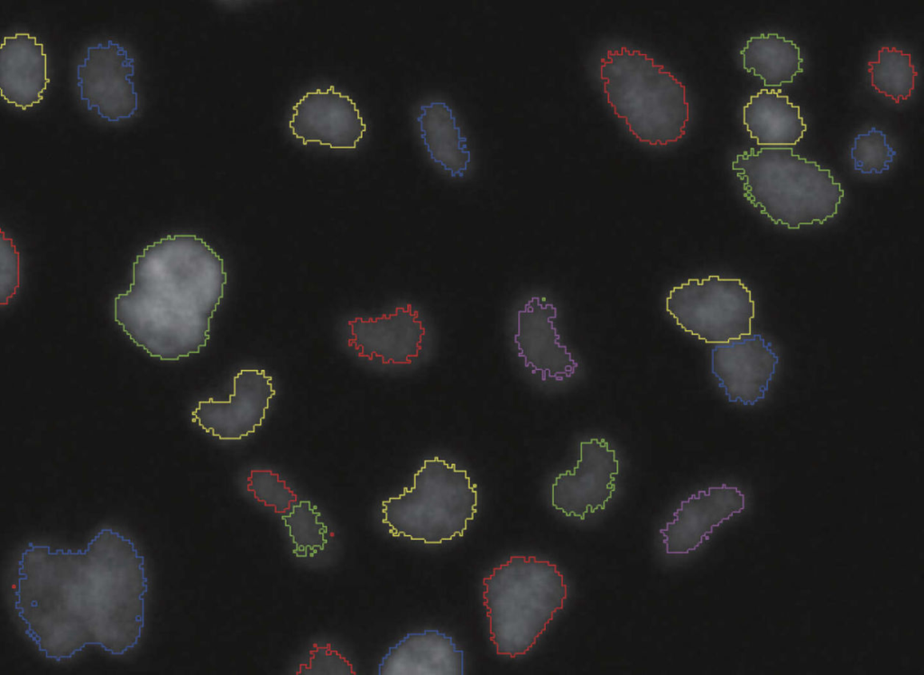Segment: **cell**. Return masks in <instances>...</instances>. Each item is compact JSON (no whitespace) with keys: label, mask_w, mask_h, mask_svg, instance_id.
<instances>
[{"label":"cell","mask_w":924,"mask_h":675,"mask_svg":"<svg viewBox=\"0 0 924 675\" xmlns=\"http://www.w3.org/2000/svg\"><path fill=\"white\" fill-rule=\"evenodd\" d=\"M14 609L26 635L60 661L87 645L113 655L134 648L144 627V557L134 541L104 528L85 550L30 542L20 556Z\"/></svg>","instance_id":"obj_1"},{"label":"cell","mask_w":924,"mask_h":675,"mask_svg":"<svg viewBox=\"0 0 924 675\" xmlns=\"http://www.w3.org/2000/svg\"><path fill=\"white\" fill-rule=\"evenodd\" d=\"M223 258L193 234L147 245L133 264V282L116 296V322L151 356L176 361L198 354L225 294Z\"/></svg>","instance_id":"obj_2"},{"label":"cell","mask_w":924,"mask_h":675,"mask_svg":"<svg viewBox=\"0 0 924 675\" xmlns=\"http://www.w3.org/2000/svg\"><path fill=\"white\" fill-rule=\"evenodd\" d=\"M732 170L749 203L789 229L825 223L837 214L845 197L830 170L790 147L751 148L736 155Z\"/></svg>","instance_id":"obj_3"},{"label":"cell","mask_w":924,"mask_h":675,"mask_svg":"<svg viewBox=\"0 0 924 675\" xmlns=\"http://www.w3.org/2000/svg\"><path fill=\"white\" fill-rule=\"evenodd\" d=\"M490 640L498 655H525L564 607L568 586L558 566L513 555L483 579Z\"/></svg>","instance_id":"obj_4"},{"label":"cell","mask_w":924,"mask_h":675,"mask_svg":"<svg viewBox=\"0 0 924 675\" xmlns=\"http://www.w3.org/2000/svg\"><path fill=\"white\" fill-rule=\"evenodd\" d=\"M600 79L607 103L640 142L667 145L685 135L686 87L648 54L626 46L608 50L601 59Z\"/></svg>","instance_id":"obj_5"},{"label":"cell","mask_w":924,"mask_h":675,"mask_svg":"<svg viewBox=\"0 0 924 675\" xmlns=\"http://www.w3.org/2000/svg\"><path fill=\"white\" fill-rule=\"evenodd\" d=\"M476 485L467 470L433 457L413 476V485L382 502V522L394 537L440 544L463 536L477 512Z\"/></svg>","instance_id":"obj_6"},{"label":"cell","mask_w":924,"mask_h":675,"mask_svg":"<svg viewBox=\"0 0 924 675\" xmlns=\"http://www.w3.org/2000/svg\"><path fill=\"white\" fill-rule=\"evenodd\" d=\"M666 310L685 332L723 345L751 335L755 302L742 280L711 274L673 287Z\"/></svg>","instance_id":"obj_7"},{"label":"cell","mask_w":924,"mask_h":675,"mask_svg":"<svg viewBox=\"0 0 924 675\" xmlns=\"http://www.w3.org/2000/svg\"><path fill=\"white\" fill-rule=\"evenodd\" d=\"M134 75V59L120 43L108 40L106 44L88 46L83 62L77 66L80 99L108 122L128 119L138 110Z\"/></svg>","instance_id":"obj_8"},{"label":"cell","mask_w":924,"mask_h":675,"mask_svg":"<svg viewBox=\"0 0 924 675\" xmlns=\"http://www.w3.org/2000/svg\"><path fill=\"white\" fill-rule=\"evenodd\" d=\"M619 460L605 439L579 443L576 467L559 474L551 485V505L568 517L585 520L604 510L616 489Z\"/></svg>","instance_id":"obj_9"},{"label":"cell","mask_w":924,"mask_h":675,"mask_svg":"<svg viewBox=\"0 0 924 675\" xmlns=\"http://www.w3.org/2000/svg\"><path fill=\"white\" fill-rule=\"evenodd\" d=\"M275 395L273 378L264 370H240L233 379L227 401H199L191 412L192 421L222 440H238L263 424Z\"/></svg>","instance_id":"obj_10"},{"label":"cell","mask_w":924,"mask_h":675,"mask_svg":"<svg viewBox=\"0 0 924 675\" xmlns=\"http://www.w3.org/2000/svg\"><path fill=\"white\" fill-rule=\"evenodd\" d=\"M292 109L289 126L304 145L319 143L331 149H356L366 132L356 102L333 85L307 92Z\"/></svg>","instance_id":"obj_11"},{"label":"cell","mask_w":924,"mask_h":675,"mask_svg":"<svg viewBox=\"0 0 924 675\" xmlns=\"http://www.w3.org/2000/svg\"><path fill=\"white\" fill-rule=\"evenodd\" d=\"M779 357L761 334L717 345L711 351V373L730 402L753 406L765 398Z\"/></svg>","instance_id":"obj_12"},{"label":"cell","mask_w":924,"mask_h":675,"mask_svg":"<svg viewBox=\"0 0 924 675\" xmlns=\"http://www.w3.org/2000/svg\"><path fill=\"white\" fill-rule=\"evenodd\" d=\"M348 347L368 360L409 365L422 349L426 328L419 312L407 303L378 317H355L347 321Z\"/></svg>","instance_id":"obj_13"},{"label":"cell","mask_w":924,"mask_h":675,"mask_svg":"<svg viewBox=\"0 0 924 675\" xmlns=\"http://www.w3.org/2000/svg\"><path fill=\"white\" fill-rule=\"evenodd\" d=\"M745 508V495L722 484L699 490L680 502L671 521L660 530L665 552L686 555L709 539L714 529Z\"/></svg>","instance_id":"obj_14"},{"label":"cell","mask_w":924,"mask_h":675,"mask_svg":"<svg viewBox=\"0 0 924 675\" xmlns=\"http://www.w3.org/2000/svg\"><path fill=\"white\" fill-rule=\"evenodd\" d=\"M557 315L554 304L544 302L538 296H532L517 312L513 342L518 356L532 373H541L542 381L569 378L578 366L567 347L559 342L554 326Z\"/></svg>","instance_id":"obj_15"},{"label":"cell","mask_w":924,"mask_h":675,"mask_svg":"<svg viewBox=\"0 0 924 675\" xmlns=\"http://www.w3.org/2000/svg\"><path fill=\"white\" fill-rule=\"evenodd\" d=\"M42 43L28 32L5 36L0 48L1 97L25 110L39 104L50 83Z\"/></svg>","instance_id":"obj_16"},{"label":"cell","mask_w":924,"mask_h":675,"mask_svg":"<svg viewBox=\"0 0 924 675\" xmlns=\"http://www.w3.org/2000/svg\"><path fill=\"white\" fill-rule=\"evenodd\" d=\"M379 675H463L464 651L437 629L409 633L389 648Z\"/></svg>","instance_id":"obj_17"},{"label":"cell","mask_w":924,"mask_h":675,"mask_svg":"<svg viewBox=\"0 0 924 675\" xmlns=\"http://www.w3.org/2000/svg\"><path fill=\"white\" fill-rule=\"evenodd\" d=\"M743 122L759 145L783 147L797 144L807 131L800 107L780 90L761 89L743 108Z\"/></svg>","instance_id":"obj_18"},{"label":"cell","mask_w":924,"mask_h":675,"mask_svg":"<svg viewBox=\"0 0 924 675\" xmlns=\"http://www.w3.org/2000/svg\"><path fill=\"white\" fill-rule=\"evenodd\" d=\"M417 122L430 159L451 177H463L471 162V152L452 108L439 100L421 105Z\"/></svg>","instance_id":"obj_19"},{"label":"cell","mask_w":924,"mask_h":675,"mask_svg":"<svg viewBox=\"0 0 924 675\" xmlns=\"http://www.w3.org/2000/svg\"><path fill=\"white\" fill-rule=\"evenodd\" d=\"M740 54L744 69L761 78L766 87L791 83L803 71L799 46L775 32L752 36Z\"/></svg>","instance_id":"obj_20"},{"label":"cell","mask_w":924,"mask_h":675,"mask_svg":"<svg viewBox=\"0 0 924 675\" xmlns=\"http://www.w3.org/2000/svg\"><path fill=\"white\" fill-rule=\"evenodd\" d=\"M868 72L872 87L895 103L911 97L918 76L910 53L887 46L879 49L876 61L868 62Z\"/></svg>","instance_id":"obj_21"},{"label":"cell","mask_w":924,"mask_h":675,"mask_svg":"<svg viewBox=\"0 0 924 675\" xmlns=\"http://www.w3.org/2000/svg\"><path fill=\"white\" fill-rule=\"evenodd\" d=\"M320 516L317 506L309 500L294 504L289 513L282 516L294 546L292 553L297 558L314 557L328 544V528L319 521Z\"/></svg>","instance_id":"obj_22"},{"label":"cell","mask_w":924,"mask_h":675,"mask_svg":"<svg viewBox=\"0 0 924 675\" xmlns=\"http://www.w3.org/2000/svg\"><path fill=\"white\" fill-rule=\"evenodd\" d=\"M896 151L887 142V135L876 127L858 134L850 150L854 169L863 174H882L890 169Z\"/></svg>","instance_id":"obj_23"},{"label":"cell","mask_w":924,"mask_h":675,"mask_svg":"<svg viewBox=\"0 0 924 675\" xmlns=\"http://www.w3.org/2000/svg\"><path fill=\"white\" fill-rule=\"evenodd\" d=\"M246 488L257 502L272 507L276 513H286L298 501L286 481L270 469H251Z\"/></svg>","instance_id":"obj_24"},{"label":"cell","mask_w":924,"mask_h":675,"mask_svg":"<svg viewBox=\"0 0 924 675\" xmlns=\"http://www.w3.org/2000/svg\"><path fill=\"white\" fill-rule=\"evenodd\" d=\"M307 663H301L296 674L302 675H356L353 664L330 643L320 646L313 643Z\"/></svg>","instance_id":"obj_25"},{"label":"cell","mask_w":924,"mask_h":675,"mask_svg":"<svg viewBox=\"0 0 924 675\" xmlns=\"http://www.w3.org/2000/svg\"><path fill=\"white\" fill-rule=\"evenodd\" d=\"M2 271H1V304H7L16 293L19 281V253L11 238L5 237L2 230Z\"/></svg>","instance_id":"obj_26"}]
</instances>
